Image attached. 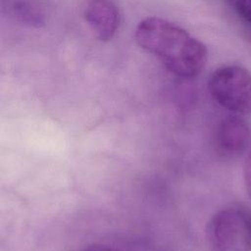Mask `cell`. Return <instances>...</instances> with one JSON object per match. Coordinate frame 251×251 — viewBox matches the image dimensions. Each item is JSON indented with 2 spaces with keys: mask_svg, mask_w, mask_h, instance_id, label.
Masks as SVG:
<instances>
[{
  "mask_svg": "<svg viewBox=\"0 0 251 251\" xmlns=\"http://www.w3.org/2000/svg\"><path fill=\"white\" fill-rule=\"evenodd\" d=\"M135 39L141 48L157 57L176 75L196 76L206 65L205 45L167 20L151 17L141 21L135 29Z\"/></svg>",
  "mask_w": 251,
  "mask_h": 251,
  "instance_id": "6da1fadb",
  "label": "cell"
},
{
  "mask_svg": "<svg viewBox=\"0 0 251 251\" xmlns=\"http://www.w3.org/2000/svg\"><path fill=\"white\" fill-rule=\"evenodd\" d=\"M207 238L212 251H250L251 216L238 207L220 210L208 224Z\"/></svg>",
  "mask_w": 251,
  "mask_h": 251,
  "instance_id": "7a4b0ae2",
  "label": "cell"
},
{
  "mask_svg": "<svg viewBox=\"0 0 251 251\" xmlns=\"http://www.w3.org/2000/svg\"><path fill=\"white\" fill-rule=\"evenodd\" d=\"M208 89L224 108L237 114L251 113V74L239 66L216 70L208 80Z\"/></svg>",
  "mask_w": 251,
  "mask_h": 251,
  "instance_id": "3957f363",
  "label": "cell"
},
{
  "mask_svg": "<svg viewBox=\"0 0 251 251\" xmlns=\"http://www.w3.org/2000/svg\"><path fill=\"white\" fill-rule=\"evenodd\" d=\"M84 19L101 41L111 40L119 26V11L112 0H90L84 10Z\"/></svg>",
  "mask_w": 251,
  "mask_h": 251,
  "instance_id": "277c9868",
  "label": "cell"
},
{
  "mask_svg": "<svg viewBox=\"0 0 251 251\" xmlns=\"http://www.w3.org/2000/svg\"><path fill=\"white\" fill-rule=\"evenodd\" d=\"M220 150L229 156L244 152L251 141V128L241 118L228 117L219 125L216 134Z\"/></svg>",
  "mask_w": 251,
  "mask_h": 251,
  "instance_id": "5b68a950",
  "label": "cell"
},
{
  "mask_svg": "<svg viewBox=\"0 0 251 251\" xmlns=\"http://www.w3.org/2000/svg\"><path fill=\"white\" fill-rule=\"evenodd\" d=\"M16 10L19 16L26 22H29L31 24H37V25L42 22L41 20L42 17L40 16V14L29 3L20 2L19 4L16 5Z\"/></svg>",
  "mask_w": 251,
  "mask_h": 251,
  "instance_id": "8992f818",
  "label": "cell"
},
{
  "mask_svg": "<svg viewBox=\"0 0 251 251\" xmlns=\"http://www.w3.org/2000/svg\"><path fill=\"white\" fill-rule=\"evenodd\" d=\"M236 11L238 16L251 26V0H226Z\"/></svg>",
  "mask_w": 251,
  "mask_h": 251,
  "instance_id": "52a82bcc",
  "label": "cell"
},
{
  "mask_svg": "<svg viewBox=\"0 0 251 251\" xmlns=\"http://www.w3.org/2000/svg\"><path fill=\"white\" fill-rule=\"evenodd\" d=\"M243 177L246 191L251 198V150L249 151L243 166Z\"/></svg>",
  "mask_w": 251,
  "mask_h": 251,
  "instance_id": "ba28073f",
  "label": "cell"
},
{
  "mask_svg": "<svg viewBox=\"0 0 251 251\" xmlns=\"http://www.w3.org/2000/svg\"><path fill=\"white\" fill-rule=\"evenodd\" d=\"M79 251H118L112 247L106 246V245H91L88 247H85Z\"/></svg>",
  "mask_w": 251,
  "mask_h": 251,
  "instance_id": "9c48e42d",
  "label": "cell"
}]
</instances>
